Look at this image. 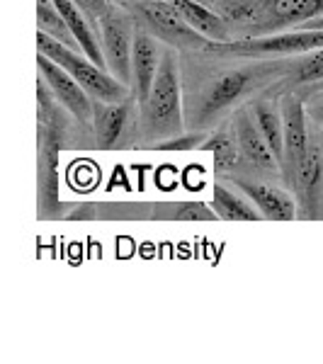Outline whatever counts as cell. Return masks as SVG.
<instances>
[{
  "label": "cell",
  "instance_id": "25",
  "mask_svg": "<svg viewBox=\"0 0 323 364\" xmlns=\"http://www.w3.org/2000/svg\"><path fill=\"white\" fill-rule=\"evenodd\" d=\"M299 29H323V15L314 17V20H307Z\"/></svg>",
  "mask_w": 323,
  "mask_h": 364
},
{
  "label": "cell",
  "instance_id": "6",
  "mask_svg": "<svg viewBox=\"0 0 323 364\" xmlns=\"http://www.w3.org/2000/svg\"><path fill=\"white\" fill-rule=\"evenodd\" d=\"M100 27V49L107 63V70L120 83H132V39H134V20L120 5H110L105 15L97 17Z\"/></svg>",
  "mask_w": 323,
  "mask_h": 364
},
{
  "label": "cell",
  "instance_id": "11",
  "mask_svg": "<svg viewBox=\"0 0 323 364\" xmlns=\"http://www.w3.org/2000/svg\"><path fill=\"white\" fill-rule=\"evenodd\" d=\"M158 61H161V46L154 34L134 22V39H132V83L139 102H144L154 85Z\"/></svg>",
  "mask_w": 323,
  "mask_h": 364
},
{
  "label": "cell",
  "instance_id": "18",
  "mask_svg": "<svg viewBox=\"0 0 323 364\" xmlns=\"http://www.w3.org/2000/svg\"><path fill=\"white\" fill-rule=\"evenodd\" d=\"M37 32L49 34L51 39L61 42L63 46H70V49L80 51L78 42H75V37L70 34V29L66 25V20H63L51 0H37Z\"/></svg>",
  "mask_w": 323,
  "mask_h": 364
},
{
  "label": "cell",
  "instance_id": "8",
  "mask_svg": "<svg viewBox=\"0 0 323 364\" xmlns=\"http://www.w3.org/2000/svg\"><path fill=\"white\" fill-rule=\"evenodd\" d=\"M282 129H285V158L280 173L292 185L309 144V114L297 95L282 97Z\"/></svg>",
  "mask_w": 323,
  "mask_h": 364
},
{
  "label": "cell",
  "instance_id": "16",
  "mask_svg": "<svg viewBox=\"0 0 323 364\" xmlns=\"http://www.w3.org/2000/svg\"><path fill=\"white\" fill-rule=\"evenodd\" d=\"M253 122L258 127V132L263 134V139L268 141L272 156L277 158V163L282 166V158H285V129H282V112L275 107L270 100H260L253 105L250 109Z\"/></svg>",
  "mask_w": 323,
  "mask_h": 364
},
{
  "label": "cell",
  "instance_id": "1",
  "mask_svg": "<svg viewBox=\"0 0 323 364\" xmlns=\"http://www.w3.org/2000/svg\"><path fill=\"white\" fill-rule=\"evenodd\" d=\"M280 75H287V61H263V63H248L243 68H231L221 73L219 78L211 80V85L204 90L202 100L195 112V127L209 124L221 112H228L236 107L243 97L253 95L258 87L272 83Z\"/></svg>",
  "mask_w": 323,
  "mask_h": 364
},
{
  "label": "cell",
  "instance_id": "23",
  "mask_svg": "<svg viewBox=\"0 0 323 364\" xmlns=\"http://www.w3.org/2000/svg\"><path fill=\"white\" fill-rule=\"evenodd\" d=\"M73 3L90 17L92 25H97V17L105 15V10L110 8V0H73Z\"/></svg>",
  "mask_w": 323,
  "mask_h": 364
},
{
  "label": "cell",
  "instance_id": "15",
  "mask_svg": "<svg viewBox=\"0 0 323 364\" xmlns=\"http://www.w3.org/2000/svg\"><path fill=\"white\" fill-rule=\"evenodd\" d=\"M129 97L122 102H102V100H92V127H95V136L102 149H112L120 141L129 122Z\"/></svg>",
  "mask_w": 323,
  "mask_h": 364
},
{
  "label": "cell",
  "instance_id": "13",
  "mask_svg": "<svg viewBox=\"0 0 323 364\" xmlns=\"http://www.w3.org/2000/svg\"><path fill=\"white\" fill-rule=\"evenodd\" d=\"M51 3L56 5V10L61 13L63 20H66L70 34H73L75 42H78V46H80V51H83V54L95 63V66L107 70V63H105V58H102V49H100L97 29L90 22V17H88L83 10L73 3V0H51Z\"/></svg>",
  "mask_w": 323,
  "mask_h": 364
},
{
  "label": "cell",
  "instance_id": "5",
  "mask_svg": "<svg viewBox=\"0 0 323 364\" xmlns=\"http://www.w3.org/2000/svg\"><path fill=\"white\" fill-rule=\"evenodd\" d=\"M132 20L154 34L158 42L173 49H209L211 39L199 34L195 27L185 22V17L168 3V0H139L127 8Z\"/></svg>",
  "mask_w": 323,
  "mask_h": 364
},
{
  "label": "cell",
  "instance_id": "20",
  "mask_svg": "<svg viewBox=\"0 0 323 364\" xmlns=\"http://www.w3.org/2000/svg\"><path fill=\"white\" fill-rule=\"evenodd\" d=\"M287 75H290V80L297 85L323 80V46L304 51V54H297L295 61H287Z\"/></svg>",
  "mask_w": 323,
  "mask_h": 364
},
{
  "label": "cell",
  "instance_id": "14",
  "mask_svg": "<svg viewBox=\"0 0 323 364\" xmlns=\"http://www.w3.org/2000/svg\"><path fill=\"white\" fill-rule=\"evenodd\" d=\"M190 27H195L199 34L209 37L211 42H228L231 39V29H228L226 20L209 5H202L197 0H168Z\"/></svg>",
  "mask_w": 323,
  "mask_h": 364
},
{
  "label": "cell",
  "instance_id": "4",
  "mask_svg": "<svg viewBox=\"0 0 323 364\" xmlns=\"http://www.w3.org/2000/svg\"><path fill=\"white\" fill-rule=\"evenodd\" d=\"M323 46V29H290V32L240 37L228 42H211L209 54L236 58H265V56H297Z\"/></svg>",
  "mask_w": 323,
  "mask_h": 364
},
{
  "label": "cell",
  "instance_id": "9",
  "mask_svg": "<svg viewBox=\"0 0 323 364\" xmlns=\"http://www.w3.org/2000/svg\"><path fill=\"white\" fill-rule=\"evenodd\" d=\"M37 66L39 75L44 78V83L49 85L51 95L56 97V102L61 105L66 112L73 117L80 124H90L92 119V97L75 83L73 78L63 70L58 63H54L51 58H46L44 54L37 56Z\"/></svg>",
  "mask_w": 323,
  "mask_h": 364
},
{
  "label": "cell",
  "instance_id": "26",
  "mask_svg": "<svg viewBox=\"0 0 323 364\" xmlns=\"http://www.w3.org/2000/svg\"><path fill=\"white\" fill-rule=\"evenodd\" d=\"M115 5H120V8H132L134 3H139V0H112Z\"/></svg>",
  "mask_w": 323,
  "mask_h": 364
},
{
  "label": "cell",
  "instance_id": "24",
  "mask_svg": "<svg viewBox=\"0 0 323 364\" xmlns=\"http://www.w3.org/2000/svg\"><path fill=\"white\" fill-rule=\"evenodd\" d=\"M307 114L316 122V124H319V127L323 129V105H316V107L307 109Z\"/></svg>",
  "mask_w": 323,
  "mask_h": 364
},
{
  "label": "cell",
  "instance_id": "7",
  "mask_svg": "<svg viewBox=\"0 0 323 364\" xmlns=\"http://www.w3.org/2000/svg\"><path fill=\"white\" fill-rule=\"evenodd\" d=\"M297 214L304 219H321L323 216V129L309 117V144L299 170L295 175Z\"/></svg>",
  "mask_w": 323,
  "mask_h": 364
},
{
  "label": "cell",
  "instance_id": "21",
  "mask_svg": "<svg viewBox=\"0 0 323 364\" xmlns=\"http://www.w3.org/2000/svg\"><path fill=\"white\" fill-rule=\"evenodd\" d=\"M170 219H175V221H216L219 216H216L214 209H209L207 204L187 202V204H180V207L170 214Z\"/></svg>",
  "mask_w": 323,
  "mask_h": 364
},
{
  "label": "cell",
  "instance_id": "2",
  "mask_svg": "<svg viewBox=\"0 0 323 364\" xmlns=\"http://www.w3.org/2000/svg\"><path fill=\"white\" fill-rule=\"evenodd\" d=\"M144 129L151 139H173L185 129L183 100H180V63L178 51L166 46L161 51V61L154 85L144 102Z\"/></svg>",
  "mask_w": 323,
  "mask_h": 364
},
{
  "label": "cell",
  "instance_id": "19",
  "mask_svg": "<svg viewBox=\"0 0 323 364\" xmlns=\"http://www.w3.org/2000/svg\"><path fill=\"white\" fill-rule=\"evenodd\" d=\"M199 149H209L214 154V166L216 173H231L233 168L240 163V154H238V144H236V134L228 132V129H219L207 139L204 136V144H199Z\"/></svg>",
  "mask_w": 323,
  "mask_h": 364
},
{
  "label": "cell",
  "instance_id": "12",
  "mask_svg": "<svg viewBox=\"0 0 323 364\" xmlns=\"http://www.w3.org/2000/svg\"><path fill=\"white\" fill-rule=\"evenodd\" d=\"M236 187L243 192L245 197L253 202V207L260 211L265 219L272 221H292L297 216V202L287 195L285 190L268 182H255V180H245V178H233Z\"/></svg>",
  "mask_w": 323,
  "mask_h": 364
},
{
  "label": "cell",
  "instance_id": "10",
  "mask_svg": "<svg viewBox=\"0 0 323 364\" xmlns=\"http://www.w3.org/2000/svg\"><path fill=\"white\" fill-rule=\"evenodd\" d=\"M233 134H236L238 154L250 168L263 170V173H280V163L272 156L268 141L258 132L253 114L248 109H238L236 122H233Z\"/></svg>",
  "mask_w": 323,
  "mask_h": 364
},
{
  "label": "cell",
  "instance_id": "17",
  "mask_svg": "<svg viewBox=\"0 0 323 364\" xmlns=\"http://www.w3.org/2000/svg\"><path fill=\"white\" fill-rule=\"evenodd\" d=\"M211 209L219 219L226 221H260L263 216L253 207V202H248L245 197H240L238 192L224 185H216L214 192H211Z\"/></svg>",
  "mask_w": 323,
  "mask_h": 364
},
{
  "label": "cell",
  "instance_id": "22",
  "mask_svg": "<svg viewBox=\"0 0 323 364\" xmlns=\"http://www.w3.org/2000/svg\"><path fill=\"white\" fill-rule=\"evenodd\" d=\"M202 139H204V134H187V136L163 139L156 149H161V151H190V149H199V141Z\"/></svg>",
  "mask_w": 323,
  "mask_h": 364
},
{
  "label": "cell",
  "instance_id": "3",
  "mask_svg": "<svg viewBox=\"0 0 323 364\" xmlns=\"http://www.w3.org/2000/svg\"><path fill=\"white\" fill-rule=\"evenodd\" d=\"M37 51L58 63L70 78L75 80L92 100H102V102H122L129 97V87L115 78L110 70L95 66L85 54L63 46L61 42L51 39L49 34L37 32Z\"/></svg>",
  "mask_w": 323,
  "mask_h": 364
}]
</instances>
